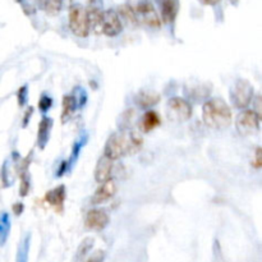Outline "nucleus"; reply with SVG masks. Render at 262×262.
<instances>
[{
	"label": "nucleus",
	"instance_id": "ddd939ff",
	"mask_svg": "<svg viewBox=\"0 0 262 262\" xmlns=\"http://www.w3.org/2000/svg\"><path fill=\"white\" fill-rule=\"evenodd\" d=\"M51 130L52 119L49 116H44L39 124V130H37V146H39L40 150H44L46 145L49 144Z\"/></svg>",
	"mask_w": 262,
	"mask_h": 262
},
{
	"label": "nucleus",
	"instance_id": "9d476101",
	"mask_svg": "<svg viewBox=\"0 0 262 262\" xmlns=\"http://www.w3.org/2000/svg\"><path fill=\"white\" fill-rule=\"evenodd\" d=\"M109 215L105 210L101 209H92L87 211L86 217H84V225L87 229L91 230L100 231L109 225Z\"/></svg>",
	"mask_w": 262,
	"mask_h": 262
},
{
	"label": "nucleus",
	"instance_id": "cd10ccee",
	"mask_svg": "<svg viewBox=\"0 0 262 262\" xmlns=\"http://www.w3.org/2000/svg\"><path fill=\"white\" fill-rule=\"evenodd\" d=\"M252 165L253 168L260 169L262 166V148L261 147H257L255 151V159L252 160Z\"/></svg>",
	"mask_w": 262,
	"mask_h": 262
},
{
	"label": "nucleus",
	"instance_id": "bb28decb",
	"mask_svg": "<svg viewBox=\"0 0 262 262\" xmlns=\"http://www.w3.org/2000/svg\"><path fill=\"white\" fill-rule=\"evenodd\" d=\"M92 245H94V239L92 238H87V239H84L82 243H81L80 248H78V259L81 257H83L88 253V251L92 248Z\"/></svg>",
	"mask_w": 262,
	"mask_h": 262
},
{
	"label": "nucleus",
	"instance_id": "c85d7f7f",
	"mask_svg": "<svg viewBox=\"0 0 262 262\" xmlns=\"http://www.w3.org/2000/svg\"><path fill=\"white\" fill-rule=\"evenodd\" d=\"M68 164H66V160H64V161H62V163H60V165H59V168L56 169V171H55V177H58V178H60V177H63L64 174H66V173H68Z\"/></svg>",
	"mask_w": 262,
	"mask_h": 262
},
{
	"label": "nucleus",
	"instance_id": "7c9ffc66",
	"mask_svg": "<svg viewBox=\"0 0 262 262\" xmlns=\"http://www.w3.org/2000/svg\"><path fill=\"white\" fill-rule=\"evenodd\" d=\"M32 114H33V108H28V112L25 114V118H23V128L27 126L28 123H30V119H31Z\"/></svg>",
	"mask_w": 262,
	"mask_h": 262
},
{
	"label": "nucleus",
	"instance_id": "2f4dec72",
	"mask_svg": "<svg viewBox=\"0 0 262 262\" xmlns=\"http://www.w3.org/2000/svg\"><path fill=\"white\" fill-rule=\"evenodd\" d=\"M23 209H25V206H23V203H21V202L16 203V205L13 206V211L16 215H21V213H23Z\"/></svg>",
	"mask_w": 262,
	"mask_h": 262
},
{
	"label": "nucleus",
	"instance_id": "412c9836",
	"mask_svg": "<svg viewBox=\"0 0 262 262\" xmlns=\"http://www.w3.org/2000/svg\"><path fill=\"white\" fill-rule=\"evenodd\" d=\"M30 245H31V235L26 234L19 243L17 249L16 262H28V253H30Z\"/></svg>",
	"mask_w": 262,
	"mask_h": 262
},
{
	"label": "nucleus",
	"instance_id": "1a4fd4ad",
	"mask_svg": "<svg viewBox=\"0 0 262 262\" xmlns=\"http://www.w3.org/2000/svg\"><path fill=\"white\" fill-rule=\"evenodd\" d=\"M116 191H118V184H116L115 180L112 178L108 179L106 182L101 183V185L95 191L91 197V205L98 206V205L108 202L115 196Z\"/></svg>",
	"mask_w": 262,
	"mask_h": 262
},
{
	"label": "nucleus",
	"instance_id": "9b49d317",
	"mask_svg": "<svg viewBox=\"0 0 262 262\" xmlns=\"http://www.w3.org/2000/svg\"><path fill=\"white\" fill-rule=\"evenodd\" d=\"M113 168H114V161L105 156V155H102V156L98 159L96 166H95V180L98 183L106 182L108 179L112 178Z\"/></svg>",
	"mask_w": 262,
	"mask_h": 262
},
{
	"label": "nucleus",
	"instance_id": "c9c22d12",
	"mask_svg": "<svg viewBox=\"0 0 262 262\" xmlns=\"http://www.w3.org/2000/svg\"><path fill=\"white\" fill-rule=\"evenodd\" d=\"M18 1H19V0H18Z\"/></svg>",
	"mask_w": 262,
	"mask_h": 262
},
{
	"label": "nucleus",
	"instance_id": "4468645a",
	"mask_svg": "<svg viewBox=\"0 0 262 262\" xmlns=\"http://www.w3.org/2000/svg\"><path fill=\"white\" fill-rule=\"evenodd\" d=\"M160 95L157 94L155 91H140L138 94L136 95V98H134V101L136 104L140 106L141 109H147V110H150L151 108H154L155 105L159 104L160 101Z\"/></svg>",
	"mask_w": 262,
	"mask_h": 262
},
{
	"label": "nucleus",
	"instance_id": "f257e3e1",
	"mask_svg": "<svg viewBox=\"0 0 262 262\" xmlns=\"http://www.w3.org/2000/svg\"><path fill=\"white\" fill-rule=\"evenodd\" d=\"M142 145V138L133 131H120L113 133L105 144L104 155L113 161L122 159L128 154L137 151Z\"/></svg>",
	"mask_w": 262,
	"mask_h": 262
},
{
	"label": "nucleus",
	"instance_id": "f704fd0d",
	"mask_svg": "<svg viewBox=\"0 0 262 262\" xmlns=\"http://www.w3.org/2000/svg\"><path fill=\"white\" fill-rule=\"evenodd\" d=\"M68 1H70V0H68Z\"/></svg>",
	"mask_w": 262,
	"mask_h": 262
},
{
	"label": "nucleus",
	"instance_id": "7ed1b4c3",
	"mask_svg": "<svg viewBox=\"0 0 262 262\" xmlns=\"http://www.w3.org/2000/svg\"><path fill=\"white\" fill-rule=\"evenodd\" d=\"M69 27L70 31L81 39H84L90 35V21L86 8L76 4L69 9Z\"/></svg>",
	"mask_w": 262,
	"mask_h": 262
},
{
	"label": "nucleus",
	"instance_id": "f8f14e48",
	"mask_svg": "<svg viewBox=\"0 0 262 262\" xmlns=\"http://www.w3.org/2000/svg\"><path fill=\"white\" fill-rule=\"evenodd\" d=\"M66 198V185L63 184L58 185L56 188L49 191L45 196L46 202L49 203L50 206L54 207L58 213H62V211H63Z\"/></svg>",
	"mask_w": 262,
	"mask_h": 262
},
{
	"label": "nucleus",
	"instance_id": "473e14b6",
	"mask_svg": "<svg viewBox=\"0 0 262 262\" xmlns=\"http://www.w3.org/2000/svg\"><path fill=\"white\" fill-rule=\"evenodd\" d=\"M201 3L206 4V5H215V4H217L220 0H199Z\"/></svg>",
	"mask_w": 262,
	"mask_h": 262
},
{
	"label": "nucleus",
	"instance_id": "a211bd4d",
	"mask_svg": "<svg viewBox=\"0 0 262 262\" xmlns=\"http://www.w3.org/2000/svg\"><path fill=\"white\" fill-rule=\"evenodd\" d=\"M78 109L77 98L73 94L66 95L63 98V110H62V122L66 123L70 116L73 115L74 112Z\"/></svg>",
	"mask_w": 262,
	"mask_h": 262
},
{
	"label": "nucleus",
	"instance_id": "dca6fc26",
	"mask_svg": "<svg viewBox=\"0 0 262 262\" xmlns=\"http://www.w3.org/2000/svg\"><path fill=\"white\" fill-rule=\"evenodd\" d=\"M161 3V17L165 23L174 22L178 13V0H160Z\"/></svg>",
	"mask_w": 262,
	"mask_h": 262
},
{
	"label": "nucleus",
	"instance_id": "39448f33",
	"mask_svg": "<svg viewBox=\"0 0 262 262\" xmlns=\"http://www.w3.org/2000/svg\"><path fill=\"white\" fill-rule=\"evenodd\" d=\"M253 86L246 80H238L230 91V100L235 108L245 110L253 101Z\"/></svg>",
	"mask_w": 262,
	"mask_h": 262
},
{
	"label": "nucleus",
	"instance_id": "72a5a7b5",
	"mask_svg": "<svg viewBox=\"0 0 262 262\" xmlns=\"http://www.w3.org/2000/svg\"><path fill=\"white\" fill-rule=\"evenodd\" d=\"M36 3L39 4L40 7H44V4H45V0H36Z\"/></svg>",
	"mask_w": 262,
	"mask_h": 262
},
{
	"label": "nucleus",
	"instance_id": "aec40b11",
	"mask_svg": "<svg viewBox=\"0 0 262 262\" xmlns=\"http://www.w3.org/2000/svg\"><path fill=\"white\" fill-rule=\"evenodd\" d=\"M11 216L8 213H0V247L7 243L11 233Z\"/></svg>",
	"mask_w": 262,
	"mask_h": 262
},
{
	"label": "nucleus",
	"instance_id": "5701e85b",
	"mask_svg": "<svg viewBox=\"0 0 262 262\" xmlns=\"http://www.w3.org/2000/svg\"><path fill=\"white\" fill-rule=\"evenodd\" d=\"M30 192V178L26 170H22L21 173V187H19V193L22 197H26Z\"/></svg>",
	"mask_w": 262,
	"mask_h": 262
},
{
	"label": "nucleus",
	"instance_id": "6ab92c4d",
	"mask_svg": "<svg viewBox=\"0 0 262 262\" xmlns=\"http://www.w3.org/2000/svg\"><path fill=\"white\" fill-rule=\"evenodd\" d=\"M116 13H118V16L120 17V19H123L128 26L134 27V26H137V23H138L136 12H134V9H133L131 5H128V4H123V5H120V7H119V11L116 12Z\"/></svg>",
	"mask_w": 262,
	"mask_h": 262
},
{
	"label": "nucleus",
	"instance_id": "c756f323",
	"mask_svg": "<svg viewBox=\"0 0 262 262\" xmlns=\"http://www.w3.org/2000/svg\"><path fill=\"white\" fill-rule=\"evenodd\" d=\"M105 259V253L102 251H98V252H95L94 255L90 257V259L87 260L86 262H102Z\"/></svg>",
	"mask_w": 262,
	"mask_h": 262
},
{
	"label": "nucleus",
	"instance_id": "423d86ee",
	"mask_svg": "<svg viewBox=\"0 0 262 262\" xmlns=\"http://www.w3.org/2000/svg\"><path fill=\"white\" fill-rule=\"evenodd\" d=\"M166 114L173 122H187L192 116V105L185 98L175 96V98H169L166 104Z\"/></svg>",
	"mask_w": 262,
	"mask_h": 262
},
{
	"label": "nucleus",
	"instance_id": "6e6552de",
	"mask_svg": "<svg viewBox=\"0 0 262 262\" xmlns=\"http://www.w3.org/2000/svg\"><path fill=\"white\" fill-rule=\"evenodd\" d=\"M123 31V22L114 9H109L102 13L101 32L109 37H115Z\"/></svg>",
	"mask_w": 262,
	"mask_h": 262
},
{
	"label": "nucleus",
	"instance_id": "f03ea898",
	"mask_svg": "<svg viewBox=\"0 0 262 262\" xmlns=\"http://www.w3.org/2000/svg\"><path fill=\"white\" fill-rule=\"evenodd\" d=\"M202 119L213 130H225L231 124V110L223 98H213L203 104Z\"/></svg>",
	"mask_w": 262,
	"mask_h": 262
},
{
	"label": "nucleus",
	"instance_id": "20e7f679",
	"mask_svg": "<svg viewBox=\"0 0 262 262\" xmlns=\"http://www.w3.org/2000/svg\"><path fill=\"white\" fill-rule=\"evenodd\" d=\"M261 116L251 109H245L235 119V128L242 136H251L260 131Z\"/></svg>",
	"mask_w": 262,
	"mask_h": 262
},
{
	"label": "nucleus",
	"instance_id": "0eeeda50",
	"mask_svg": "<svg viewBox=\"0 0 262 262\" xmlns=\"http://www.w3.org/2000/svg\"><path fill=\"white\" fill-rule=\"evenodd\" d=\"M137 19L138 22H142L147 27L154 28V30H159L161 28V19L160 16L155 9L154 4L151 3L150 0H142L137 5L136 11Z\"/></svg>",
	"mask_w": 262,
	"mask_h": 262
},
{
	"label": "nucleus",
	"instance_id": "a878e982",
	"mask_svg": "<svg viewBox=\"0 0 262 262\" xmlns=\"http://www.w3.org/2000/svg\"><path fill=\"white\" fill-rule=\"evenodd\" d=\"M17 100L18 105L19 106H25L28 101V86L27 84H23L22 87H19V90L17 91Z\"/></svg>",
	"mask_w": 262,
	"mask_h": 262
},
{
	"label": "nucleus",
	"instance_id": "f3484780",
	"mask_svg": "<svg viewBox=\"0 0 262 262\" xmlns=\"http://www.w3.org/2000/svg\"><path fill=\"white\" fill-rule=\"evenodd\" d=\"M87 141H88V134L84 132V133H82L80 138H78V140L74 142L73 147H72V154H70L69 160H66V164H68V170L69 171L72 170V168L74 166V164H76V163L78 161V157H80V155H81V151H82V148L86 146Z\"/></svg>",
	"mask_w": 262,
	"mask_h": 262
},
{
	"label": "nucleus",
	"instance_id": "b1692460",
	"mask_svg": "<svg viewBox=\"0 0 262 262\" xmlns=\"http://www.w3.org/2000/svg\"><path fill=\"white\" fill-rule=\"evenodd\" d=\"M51 106H52V98H50L49 95L42 94L41 98H40V100H39L40 112L45 114V113H48L50 109H51Z\"/></svg>",
	"mask_w": 262,
	"mask_h": 262
},
{
	"label": "nucleus",
	"instance_id": "393cba45",
	"mask_svg": "<svg viewBox=\"0 0 262 262\" xmlns=\"http://www.w3.org/2000/svg\"><path fill=\"white\" fill-rule=\"evenodd\" d=\"M73 95L76 96V98H77V102H78V109H82L86 105V102H87V92L84 91L82 87H77L74 88Z\"/></svg>",
	"mask_w": 262,
	"mask_h": 262
},
{
	"label": "nucleus",
	"instance_id": "2eb2a0df",
	"mask_svg": "<svg viewBox=\"0 0 262 262\" xmlns=\"http://www.w3.org/2000/svg\"><path fill=\"white\" fill-rule=\"evenodd\" d=\"M161 124V118L155 110H147L140 120V128L144 133H148Z\"/></svg>",
	"mask_w": 262,
	"mask_h": 262
},
{
	"label": "nucleus",
	"instance_id": "4be33fe9",
	"mask_svg": "<svg viewBox=\"0 0 262 262\" xmlns=\"http://www.w3.org/2000/svg\"><path fill=\"white\" fill-rule=\"evenodd\" d=\"M62 7H63V0H45V4L42 8L45 9L46 13L55 16L59 13Z\"/></svg>",
	"mask_w": 262,
	"mask_h": 262
}]
</instances>
